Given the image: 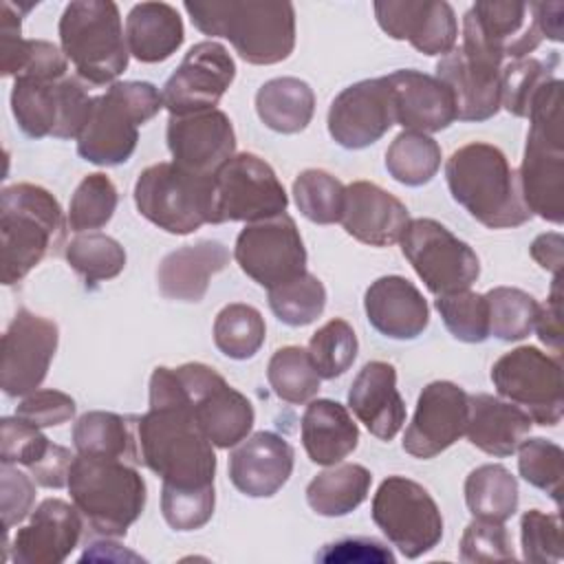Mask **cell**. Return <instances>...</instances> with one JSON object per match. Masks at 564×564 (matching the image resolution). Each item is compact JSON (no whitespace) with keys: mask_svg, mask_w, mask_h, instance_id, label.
I'll return each instance as SVG.
<instances>
[{"mask_svg":"<svg viewBox=\"0 0 564 564\" xmlns=\"http://www.w3.org/2000/svg\"><path fill=\"white\" fill-rule=\"evenodd\" d=\"M260 121L280 134L302 132L315 112V93L300 77H273L256 93Z\"/></svg>","mask_w":564,"mask_h":564,"instance_id":"e575fe53","label":"cell"},{"mask_svg":"<svg viewBox=\"0 0 564 564\" xmlns=\"http://www.w3.org/2000/svg\"><path fill=\"white\" fill-rule=\"evenodd\" d=\"M522 557L535 564L562 562V522L557 513L529 509L520 518Z\"/></svg>","mask_w":564,"mask_h":564,"instance_id":"f5cc1de1","label":"cell"},{"mask_svg":"<svg viewBox=\"0 0 564 564\" xmlns=\"http://www.w3.org/2000/svg\"><path fill=\"white\" fill-rule=\"evenodd\" d=\"M165 139L172 163L194 176L214 178L236 154L231 119L218 108L192 115H170Z\"/></svg>","mask_w":564,"mask_h":564,"instance_id":"d6986e66","label":"cell"},{"mask_svg":"<svg viewBox=\"0 0 564 564\" xmlns=\"http://www.w3.org/2000/svg\"><path fill=\"white\" fill-rule=\"evenodd\" d=\"M93 99L77 77L57 82L15 77L11 112L26 137L77 139L90 117Z\"/></svg>","mask_w":564,"mask_h":564,"instance_id":"8fae6325","label":"cell"},{"mask_svg":"<svg viewBox=\"0 0 564 564\" xmlns=\"http://www.w3.org/2000/svg\"><path fill=\"white\" fill-rule=\"evenodd\" d=\"M269 306L286 326H308L326 308V289L322 280L308 271L269 289Z\"/></svg>","mask_w":564,"mask_h":564,"instance_id":"bcb514c9","label":"cell"},{"mask_svg":"<svg viewBox=\"0 0 564 564\" xmlns=\"http://www.w3.org/2000/svg\"><path fill=\"white\" fill-rule=\"evenodd\" d=\"M183 40V20L167 2H139L126 18L128 51L143 64L170 59L181 48Z\"/></svg>","mask_w":564,"mask_h":564,"instance_id":"836d02e7","label":"cell"},{"mask_svg":"<svg viewBox=\"0 0 564 564\" xmlns=\"http://www.w3.org/2000/svg\"><path fill=\"white\" fill-rule=\"evenodd\" d=\"M460 560L463 562H498L516 560L505 522H491L474 518L460 538Z\"/></svg>","mask_w":564,"mask_h":564,"instance_id":"11a10c76","label":"cell"},{"mask_svg":"<svg viewBox=\"0 0 564 564\" xmlns=\"http://www.w3.org/2000/svg\"><path fill=\"white\" fill-rule=\"evenodd\" d=\"M386 79L392 90L394 121L405 130L430 134L456 121L454 95L436 75L401 68Z\"/></svg>","mask_w":564,"mask_h":564,"instance_id":"4316f807","label":"cell"},{"mask_svg":"<svg viewBox=\"0 0 564 564\" xmlns=\"http://www.w3.org/2000/svg\"><path fill=\"white\" fill-rule=\"evenodd\" d=\"M267 324L262 313L242 302L227 304L214 319V344L216 348L236 361L251 359L264 344Z\"/></svg>","mask_w":564,"mask_h":564,"instance_id":"ab89813d","label":"cell"},{"mask_svg":"<svg viewBox=\"0 0 564 564\" xmlns=\"http://www.w3.org/2000/svg\"><path fill=\"white\" fill-rule=\"evenodd\" d=\"M370 326L390 339H416L430 324V306L423 293L403 275L377 278L364 295Z\"/></svg>","mask_w":564,"mask_h":564,"instance_id":"f546056e","label":"cell"},{"mask_svg":"<svg viewBox=\"0 0 564 564\" xmlns=\"http://www.w3.org/2000/svg\"><path fill=\"white\" fill-rule=\"evenodd\" d=\"M441 159V145L430 134L403 130L386 150V170L397 183L419 187L436 176Z\"/></svg>","mask_w":564,"mask_h":564,"instance_id":"f35d334b","label":"cell"},{"mask_svg":"<svg viewBox=\"0 0 564 564\" xmlns=\"http://www.w3.org/2000/svg\"><path fill=\"white\" fill-rule=\"evenodd\" d=\"M372 520L397 551L416 560L443 538V516L430 491L405 478L388 476L372 498Z\"/></svg>","mask_w":564,"mask_h":564,"instance_id":"30bf717a","label":"cell"},{"mask_svg":"<svg viewBox=\"0 0 564 564\" xmlns=\"http://www.w3.org/2000/svg\"><path fill=\"white\" fill-rule=\"evenodd\" d=\"M445 178L452 198L489 229L520 227L531 220L516 170L491 143L474 141L454 150L445 163Z\"/></svg>","mask_w":564,"mask_h":564,"instance_id":"277c9868","label":"cell"},{"mask_svg":"<svg viewBox=\"0 0 564 564\" xmlns=\"http://www.w3.org/2000/svg\"><path fill=\"white\" fill-rule=\"evenodd\" d=\"M119 196L115 183L101 174H88L75 187L68 205V227L77 234L99 229L115 216Z\"/></svg>","mask_w":564,"mask_h":564,"instance_id":"7dc6e473","label":"cell"},{"mask_svg":"<svg viewBox=\"0 0 564 564\" xmlns=\"http://www.w3.org/2000/svg\"><path fill=\"white\" fill-rule=\"evenodd\" d=\"M518 452V471L535 489L549 494L555 505H562V478H564V452L557 443L535 436L524 438Z\"/></svg>","mask_w":564,"mask_h":564,"instance_id":"681fc988","label":"cell"},{"mask_svg":"<svg viewBox=\"0 0 564 564\" xmlns=\"http://www.w3.org/2000/svg\"><path fill=\"white\" fill-rule=\"evenodd\" d=\"M357 350H359L357 335L352 326L341 317H335L326 322L322 328H317L306 348L322 379L341 377L357 359Z\"/></svg>","mask_w":564,"mask_h":564,"instance_id":"c3c4849f","label":"cell"},{"mask_svg":"<svg viewBox=\"0 0 564 564\" xmlns=\"http://www.w3.org/2000/svg\"><path fill=\"white\" fill-rule=\"evenodd\" d=\"M467 392L454 381L427 383L403 434V452L427 460L452 447L467 427Z\"/></svg>","mask_w":564,"mask_h":564,"instance_id":"44dd1931","label":"cell"},{"mask_svg":"<svg viewBox=\"0 0 564 564\" xmlns=\"http://www.w3.org/2000/svg\"><path fill=\"white\" fill-rule=\"evenodd\" d=\"M341 227L355 240L370 247H390L401 240L410 214L408 207L390 192L370 181L346 185Z\"/></svg>","mask_w":564,"mask_h":564,"instance_id":"484cf974","label":"cell"},{"mask_svg":"<svg viewBox=\"0 0 564 564\" xmlns=\"http://www.w3.org/2000/svg\"><path fill=\"white\" fill-rule=\"evenodd\" d=\"M485 300L489 308V335L500 341H520L533 330L540 304L531 293L513 286H496L485 293Z\"/></svg>","mask_w":564,"mask_h":564,"instance_id":"f6af8a7d","label":"cell"},{"mask_svg":"<svg viewBox=\"0 0 564 564\" xmlns=\"http://www.w3.org/2000/svg\"><path fill=\"white\" fill-rule=\"evenodd\" d=\"M183 9L200 33L229 40L249 64H278L295 48V7L291 2L187 0Z\"/></svg>","mask_w":564,"mask_h":564,"instance_id":"7a4b0ae2","label":"cell"},{"mask_svg":"<svg viewBox=\"0 0 564 564\" xmlns=\"http://www.w3.org/2000/svg\"><path fill=\"white\" fill-rule=\"evenodd\" d=\"M520 194L531 216L562 225L564 220V134L529 128L518 174Z\"/></svg>","mask_w":564,"mask_h":564,"instance_id":"cb8c5ba5","label":"cell"},{"mask_svg":"<svg viewBox=\"0 0 564 564\" xmlns=\"http://www.w3.org/2000/svg\"><path fill=\"white\" fill-rule=\"evenodd\" d=\"M564 249V238L557 231H549V234H540L533 242H531V258L546 271H551L553 275H560L562 271V251Z\"/></svg>","mask_w":564,"mask_h":564,"instance_id":"6125c7cd","label":"cell"},{"mask_svg":"<svg viewBox=\"0 0 564 564\" xmlns=\"http://www.w3.org/2000/svg\"><path fill=\"white\" fill-rule=\"evenodd\" d=\"M59 341L57 324L20 308L2 335L0 386L7 397H26L46 379Z\"/></svg>","mask_w":564,"mask_h":564,"instance_id":"e0dca14e","label":"cell"},{"mask_svg":"<svg viewBox=\"0 0 564 564\" xmlns=\"http://www.w3.org/2000/svg\"><path fill=\"white\" fill-rule=\"evenodd\" d=\"M236 62L216 40L194 44L178 68L167 77L161 97L170 115H192L218 106L231 82Z\"/></svg>","mask_w":564,"mask_h":564,"instance_id":"ac0fdd59","label":"cell"},{"mask_svg":"<svg viewBox=\"0 0 564 564\" xmlns=\"http://www.w3.org/2000/svg\"><path fill=\"white\" fill-rule=\"evenodd\" d=\"M234 258L240 271L267 291L306 271V247L286 212L247 223L236 238Z\"/></svg>","mask_w":564,"mask_h":564,"instance_id":"9a60e30c","label":"cell"},{"mask_svg":"<svg viewBox=\"0 0 564 564\" xmlns=\"http://www.w3.org/2000/svg\"><path fill=\"white\" fill-rule=\"evenodd\" d=\"M75 399L59 390H35L26 394L18 408L15 416L35 427H55L68 423L75 416Z\"/></svg>","mask_w":564,"mask_h":564,"instance_id":"9f6ffc18","label":"cell"},{"mask_svg":"<svg viewBox=\"0 0 564 564\" xmlns=\"http://www.w3.org/2000/svg\"><path fill=\"white\" fill-rule=\"evenodd\" d=\"M370 482L372 474L364 465L337 463L308 482L306 502L317 516L341 518L368 498Z\"/></svg>","mask_w":564,"mask_h":564,"instance_id":"d590c367","label":"cell"},{"mask_svg":"<svg viewBox=\"0 0 564 564\" xmlns=\"http://www.w3.org/2000/svg\"><path fill=\"white\" fill-rule=\"evenodd\" d=\"M560 55L551 53L546 59L522 57L502 66L500 73V108L513 117H527L531 99L542 84L555 77Z\"/></svg>","mask_w":564,"mask_h":564,"instance_id":"ee69618b","label":"cell"},{"mask_svg":"<svg viewBox=\"0 0 564 564\" xmlns=\"http://www.w3.org/2000/svg\"><path fill=\"white\" fill-rule=\"evenodd\" d=\"M518 480L496 463H487L469 471L465 478V505L474 518L507 522L518 511Z\"/></svg>","mask_w":564,"mask_h":564,"instance_id":"8d00e7d4","label":"cell"},{"mask_svg":"<svg viewBox=\"0 0 564 564\" xmlns=\"http://www.w3.org/2000/svg\"><path fill=\"white\" fill-rule=\"evenodd\" d=\"M82 513L75 505L59 498L42 500L31 511L29 522L15 531L7 549L15 564H59L82 538Z\"/></svg>","mask_w":564,"mask_h":564,"instance_id":"603a6c76","label":"cell"},{"mask_svg":"<svg viewBox=\"0 0 564 564\" xmlns=\"http://www.w3.org/2000/svg\"><path fill=\"white\" fill-rule=\"evenodd\" d=\"M434 306L454 339L465 344H482L489 337V308L482 293L467 289L438 295Z\"/></svg>","mask_w":564,"mask_h":564,"instance_id":"f907efd6","label":"cell"},{"mask_svg":"<svg viewBox=\"0 0 564 564\" xmlns=\"http://www.w3.org/2000/svg\"><path fill=\"white\" fill-rule=\"evenodd\" d=\"M66 227L68 218L46 187L33 183L4 187L0 194L2 284H18L44 258L57 256L66 247Z\"/></svg>","mask_w":564,"mask_h":564,"instance_id":"3957f363","label":"cell"},{"mask_svg":"<svg viewBox=\"0 0 564 564\" xmlns=\"http://www.w3.org/2000/svg\"><path fill=\"white\" fill-rule=\"evenodd\" d=\"M317 562H361V564H394V553L375 538H344L330 544H324L315 553Z\"/></svg>","mask_w":564,"mask_h":564,"instance_id":"680465c9","label":"cell"},{"mask_svg":"<svg viewBox=\"0 0 564 564\" xmlns=\"http://www.w3.org/2000/svg\"><path fill=\"white\" fill-rule=\"evenodd\" d=\"M216 507L214 487L205 489H174L161 487V513L174 531H196L205 527Z\"/></svg>","mask_w":564,"mask_h":564,"instance_id":"816d5d0a","label":"cell"},{"mask_svg":"<svg viewBox=\"0 0 564 564\" xmlns=\"http://www.w3.org/2000/svg\"><path fill=\"white\" fill-rule=\"evenodd\" d=\"M267 381L278 399L300 405L308 403L319 392L322 377L302 346H284L271 355Z\"/></svg>","mask_w":564,"mask_h":564,"instance_id":"60d3db41","label":"cell"},{"mask_svg":"<svg viewBox=\"0 0 564 564\" xmlns=\"http://www.w3.org/2000/svg\"><path fill=\"white\" fill-rule=\"evenodd\" d=\"M467 441L480 452L505 458L516 454L520 443L531 432V416L511 401L494 394H469L467 397Z\"/></svg>","mask_w":564,"mask_h":564,"instance_id":"1f68e13d","label":"cell"},{"mask_svg":"<svg viewBox=\"0 0 564 564\" xmlns=\"http://www.w3.org/2000/svg\"><path fill=\"white\" fill-rule=\"evenodd\" d=\"M496 392L522 408L538 425H557L564 412L560 357L535 346H518L491 366Z\"/></svg>","mask_w":564,"mask_h":564,"instance_id":"7c38bea8","label":"cell"},{"mask_svg":"<svg viewBox=\"0 0 564 564\" xmlns=\"http://www.w3.org/2000/svg\"><path fill=\"white\" fill-rule=\"evenodd\" d=\"M289 196L273 167L253 152L234 154L214 176V220L258 223L284 214Z\"/></svg>","mask_w":564,"mask_h":564,"instance_id":"5bb4252c","label":"cell"},{"mask_svg":"<svg viewBox=\"0 0 564 564\" xmlns=\"http://www.w3.org/2000/svg\"><path fill=\"white\" fill-rule=\"evenodd\" d=\"M544 40L531 2L478 0L463 15V42L498 59L529 57Z\"/></svg>","mask_w":564,"mask_h":564,"instance_id":"2e32d148","label":"cell"},{"mask_svg":"<svg viewBox=\"0 0 564 564\" xmlns=\"http://www.w3.org/2000/svg\"><path fill=\"white\" fill-rule=\"evenodd\" d=\"M229 249L218 240H200L170 251L156 269L161 295L178 302H200L209 280L229 264Z\"/></svg>","mask_w":564,"mask_h":564,"instance_id":"4dcf8cb0","label":"cell"},{"mask_svg":"<svg viewBox=\"0 0 564 564\" xmlns=\"http://www.w3.org/2000/svg\"><path fill=\"white\" fill-rule=\"evenodd\" d=\"M132 194L139 214L174 236L194 234L214 220V178L194 176L172 161L145 167Z\"/></svg>","mask_w":564,"mask_h":564,"instance_id":"ba28073f","label":"cell"},{"mask_svg":"<svg viewBox=\"0 0 564 564\" xmlns=\"http://www.w3.org/2000/svg\"><path fill=\"white\" fill-rule=\"evenodd\" d=\"M326 123L330 139L346 150L377 143L397 123L388 79L375 77L346 86L333 99Z\"/></svg>","mask_w":564,"mask_h":564,"instance_id":"ffe728a7","label":"cell"},{"mask_svg":"<svg viewBox=\"0 0 564 564\" xmlns=\"http://www.w3.org/2000/svg\"><path fill=\"white\" fill-rule=\"evenodd\" d=\"M533 330L538 333L540 341L546 344L555 352V357H560V352H562V293H560V275L553 278V286H551V295H549L546 304H540Z\"/></svg>","mask_w":564,"mask_h":564,"instance_id":"91938a15","label":"cell"},{"mask_svg":"<svg viewBox=\"0 0 564 564\" xmlns=\"http://www.w3.org/2000/svg\"><path fill=\"white\" fill-rule=\"evenodd\" d=\"M0 463L2 465H24L31 469L37 465L51 447V441L40 432V427L18 419L4 416L0 421Z\"/></svg>","mask_w":564,"mask_h":564,"instance_id":"db71d44e","label":"cell"},{"mask_svg":"<svg viewBox=\"0 0 564 564\" xmlns=\"http://www.w3.org/2000/svg\"><path fill=\"white\" fill-rule=\"evenodd\" d=\"M174 377L196 425L214 447L229 449L249 436L256 421L253 405L223 375L200 361H189L174 368Z\"/></svg>","mask_w":564,"mask_h":564,"instance_id":"9c48e42d","label":"cell"},{"mask_svg":"<svg viewBox=\"0 0 564 564\" xmlns=\"http://www.w3.org/2000/svg\"><path fill=\"white\" fill-rule=\"evenodd\" d=\"M500 73L485 59L452 48L436 64V77L452 90L458 121H487L500 110Z\"/></svg>","mask_w":564,"mask_h":564,"instance_id":"83f0119b","label":"cell"},{"mask_svg":"<svg viewBox=\"0 0 564 564\" xmlns=\"http://www.w3.org/2000/svg\"><path fill=\"white\" fill-rule=\"evenodd\" d=\"M73 460L75 456L70 454L68 447L51 443L44 458L37 465H33L29 471L37 485L46 489H62L64 485H68V471Z\"/></svg>","mask_w":564,"mask_h":564,"instance_id":"94428289","label":"cell"},{"mask_svg":"<svg viewBox=\"0 0 564 564\" xmlns=\"http://www.w3.org/2000/svg\"><path fill=\"white\" fill-rule=\"evenodd\" d=\"M64 258L88 286L117 278L126 267V249L110 236L86 231L64 247Z\"/></svg>","mask_w":564,"mask_h":564,"instance_id":"b9f144b4","label":"cell"},{"mask_svg":"<svg viewBox=\"0 0 564 564\" xmlns=\"http://www.w3.org/2000/svg\"><path fill=\"white\" fill-rule=\"evenodd\" d=\"M399 242L416 275L436 297L467 291L480 275L476 251L434 218L410 220Z\"/></svg>","mask_w":564,"mask_h":564,"instance_id":"4fadbf2b","label":"cell"},{"mask_svg":"<svg viewBox=\"0 0 564 564\" xmlns=\"http://www.w3.org/2000/svg\"><path fill=\"white\" fill-rule=\"evenodd\" d=\"M86 560H139V555L130 553V551H121V546L117 542H110L108 538L101 542H93L90 551L86 549V553L82 555V562Z\"/></svg>","mask_w":564,"mask_h":564,"instance_id":"be15d7a7","label":"cell"},{"mask_svg":"<svg viewBox=\"0 0 564 564\" xmlns=\"http://www.w3.org/2000/svg\"><path fill=\"white\" fill-rule=\"evenodd\" d=\"M57 33L66 59L84 82L115 84L128 68L130 51L119 7L112 0H73L59 18Z\"/></svg>","mask_w":564,"mask_h":564,"instance_id":"52a82bcc","label":"cell"},{"mask_svg":"<svg viewBox=\"0 0 564 564\" xmlns=\"http://www.w3.org/2000/svg\"><path fill=\"white\" fill-rule=\"evenodd\" d=\"M0 502H2V524L11 531L26 516H31L35 502V485L31 476L20 471L15 465H2L0 469Z\"/></svg>","mask_w":564,"mask_h":564,"instance_id":"6f0895ef","label":"cell"},{"mask_svg":"<svg viewBox=\"0 0 564 564\" xmlns=\"http://www.w3.org/2000/svg\"><path fill=\"white\" fill-rule=\"evenodd\" d=\"M375 18L392 40L410 42L423 55H447L456 48L458 22L445 0H377Z\"/></svg>","mask_w":564,"mask_h":564,"instance_id":"7402d4cb","label":"cell"},{"mask_svg":"<svg viewBox=\"0 0 564 564\" xmlns=\"http://www.w3.org/2000/svg\"><path fill=\"white\" fill-rule=\"evenodd\" d=\"M346 401L359 423L379 441H392L405 423L397 370L388 361H368L352 379Z\"/></svg>","mask_w":564,"mask_h":564,"instance_id":"f1b7e54d","label":"cell"},{"mask_svg":"<svg viewBox=\"0 0 564 564\" xmlns=\"http://www.w3.org/2000/svg\"><path fill=\"white\" fill-rule=\"evenodd\" d=\"M293 198L304 218L317 225H333L341 220L346 185L326 170L308 167L295 176Z\"/></svg>","mask_w":564,"mask_h":564,"instance_id":"7bdbcfd3","label":"cell"},{"mask_svg":"<svg viewBox=\"0 0 564 564\" xmlns=\"http://www.w3.org/2000/svg\"><path fill=\"white\" fill-rule=\"evenodd\" d=\"M302 445L315 465H337L357 449L359 427L346 405L333 399H311L302 414Z\"/></svg>","mask_w":564,"mask_h":564,"instance_id":"d6a6232c","label":"cell"},{"mask_svg":"<svg viewBox=\"0 0 564 564\" xmlns=\"http://www.w3.org/2000/svg\"><path fill=\"white\" fill-rule=\"evenodd\" d=\"M73 445L77 454L139 463L137 438L128 427V419L115 412L93 410L82 414L73 425Z\"/></svg>","mask_w":564,"mask_h":564,"instance_id":"74e56055","label":"cell"},{"mask_svg":"<svg viewBox=\"0 0 564 564\" xmlns=\"http://www.w3.org/2000/svg\"><path fill=\"white\" fill-rule=\"evenodd\" d=\"M295 452L275 432H256L240 441L229 456V480L249 498H271L291 478Z\"/></svg>","mask_w":564,"mask_h":564,"instance_id":"d4e9b609","label":"cell"},{"mask_svg":"<svg viewBox=\"0 0 564 564\" xmlns=\"http://www.w3.org/2000/svg\"><path fill=\"white\" fill-rule=\"evenodd\" d=\"M163 108L159 88L150 82H115L93 99L90 117L77 137V154L101 167L126 163L137 150L139 126Z\"/></svg>","mask_w":564,"mask_h":564,"instance_id":"8992f818","label":"cell"},{"mask_svg":"<svg viewBox=\"0 0 564 564\" xmlns=\"http://www.w3.org/2000/svg\"><path fill=\"white\" fill-rule=\"evenodd\" d=\"M139 463L154 471L165 487H214L216 452L196 425L174 368L156 366L150 377V405L137 419Z\"/></svg>","mask_w":564,"mask_h":564,"instance_id":"6da1fadb","label":"cell"},{"mask_svg":"<svg viewBox=\"0 0 564 564\" xmlns=\"http://www.w3.org/2000/svg\"><path fill=\"white\" fill-rule=\"evenodd\" d=\"M66 487L84 520L104 538H123L148 500L143 476L121 458L77 454Z\"/></svg>","mask_w":564,"mask_h":564,"instance_id":"5b68a950","label":"cell"}]
</instances>
